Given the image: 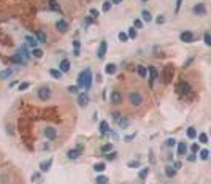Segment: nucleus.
<instances>
[{"label":"nucleus","mask_w":211,"mask_h":184,"mask_svg":"<svg viewBox=\"0 0 211 184\" xmlns=\"http://www.w3.org/2000/svg\"><path fill=\"white\" fill-rule=\"evenodd\" d=\"M90 84H92V72H90V68H84L78 75V84L76 86H78V89L89 90Z\"/></svg>","instance_id":"1"},{"label":"nucleus","mask_w":211,"mask_h":184,"mask_svg":"<svg viewBox=\"0 0 211 184\" xmlns=\"http://www.w3.org/2000/svg\"><path fill=\"white\" fill-rule=\"evenodd\" d=\"M37 95H38V99H40L42 102H48L51 99V89L48 86H40L38 90H37Z\"/></svg>","instance_id":"2"},{"label":"nucleus","mask_w":211,"mask_h":184,"mask_svg":"<svg viewBox=\"0 0 211 184\" xmlns=\"http://www.w3.org/2000/svg\"><path fill=\"white\" fill-rule=\"evenodd\" d=\"M129 102H130L132 107H140V105L143 103V95L140 94V92H130Z\"/></svg>","instance_id":"3"},{"label":"nucleus","mask_w":211,"mask_h":184,"mask_svg":"<svg viewBox=\"0 0 211 184\" xmlns=\"http://www.w3.org/2000/svg\"><path fill=\"white\" fill-rule=\"evenodd\" d=\"M192 13L195 16H200V18H203V16H206V5L205 3H195L194 7H192Z\"/></svg>","instance_id":"4"},{"label":"nucleus","mask_w":211,"mask_h":184,"mask_svg":"<svg viewBox=\"0 0 211 184\" xmlns=\"http://www.w3.org/2000/svg\"><path fill=\"white\" fill-rule=\"evenodd\" d=\"M176 92L179 95H186V94H189L191 92V86L186 83V81H181L178 86H176Z\"/></svg>","instance_id":"5"},{"label":"nucleus","mask_w":211,"mask_h":184,"mask_svg":"<svg viewBox=\"0 0 211 184\" xmlns=\"http://www.w3.org/2000/svg\"><path fill=\"white\" fill-rule=\"evenodd\" d=\"M43 135H45L46 140H56V137H57V130H56L54 127H46V129L43 130Z\"/></svg>","instance_id":"6"},{"label":"nucleus","mask_w":211,"mask_h":184,"mask_svg":"<svg viewBox=\"0 0 211 184\" xmlns=\"http://www.w3.org/2000/svg\"><path fill=\"white\" fill-rule=\"evenodd\" d=\"M107 49H108V45H107V42H100V45H99V49H97V57L99 59H105V56H107Z\"/></svg>","instance_id":"7"},{"label":"nucleus","mask_w":211,"mask_h":184,"mask_svg":"<svg viewBox=\"0 0 211 184\" xmlns=\"http://www.w3.org/2000/svg\"><path fill=\"white\" fill-rule=\"evenodd\" d=\"M89 94H87V92L84 90V92H81V94L80 95H78V105H80V107H87V105H89Z\"/></svg>","instance_id":"8"},{"label":"nucleus","mask_w":211,"mask_h":184,"mask_svg":"<svg viewBox=\"0 0 211 184\" xmlns=\"http://www.w3.org/2000/svg\"><path fill=\"white\" fill-rule=\"evenodd\" d=\"M179 40L184 42V43H192V42H194V33L189 32V30H184V32H181V35H179Z\"/></svg>","instance_id":"9"},{"label":"nucleus","mask_w":211,"mask_h":184,"mask_svg":"<svg viewBox=\"0 0 211 184\" xmlns=\"http://www.w3.org/2000/svg\"><path fill=\"white\" fill-rule=\"evenodd\" d=\"M173 75H175L173 67H171V65H167V67H165V73H164L165 83H171V80H173Z\"/></svg>","instance_id":"10"},{"label":"nucleus","mask_w":211,"mask_h":184,"mask_svg":"<svg viewBox=\"0 0 211 184\" xmlns=\"http://www.w3.org/2000/svg\"><path fill=\"white\" fill-rule=\"evenodd\" d=\"M146 70H148V73H149V83L152 84V83L157 80V78H159V72H157V68L152 67V65H149Z\"/></svg>","instance_id":"11"},{"label":"nucleus","mask_w":211,"mask_h":184,"mask_svg":"<svg viewBox=\"0 0 211 184\" xmlns=\"http://www.w3.org/2000/svg\"><path fill=\"white\" fill-rule=\"evenodd\" d=\"M110 100H111V103H114V105H119V103H122V94H121L119 90H114V92H111Z\"/></svg>","instance_id":"12"},{"label":"nucleus","mask_w":211,"mask_h":184,"mask_svg":"<svg viewBox=\"0 0 211 184\" xmlns=\"http://www.w3.org/2000/svg\"><path fill=\"white\" fill-rule=\"evenodd\" d=\"M56 29H57L59 32H67V30H68V22L64 21V19H59V21L56 22Z\"/></svg>","instance_id":"13"},{"label":"nucleus","mask_w":211,"mask_h":184,"mask_svg":"<svg viewBox=\"0 0 211 184\" xmlns=\"http://www.w3.org/2000/svg\"><path fill=\"white\" fill-rule=\"evenodd\" d=\"M59 70H60L62 73H67V72L70 70V60H68V59H62L60 64H59Z\"/></svg>","instance_id":"14"},{"label":"nucleus","mask_w":211,"mask_h":184,"mask_svg":"<svg viewBox=\"0 0 211 184\" xmlns=\"http://www.w3.org/2000/svg\"><path fill=\"white\" fill-rule=\"evenodd\" d=\"M187 152V144L184 141H179L178 143V157H184Z\"/></svg>","instance_id":"15"},{"label":"nucleus","mask_w":211,"mask_h":184,"mask_svg":"<svg viewBox=\"0 0 211 184\" xmlns=\"http://www.w3.org/2000/svg\"><path fill=\"white\" fill-rule=\"evenodd\" d=\"M18 54L25 60V62H29V59H30V52L27 51V48H25V46H21L19 48V51H18Z\"/></svg>","instance_id":"16"},{"label":"nucleus","mask_w":211,"mask_h":184,"mask_svg":"<svg viewBox=\"0 0 211 184\" xmlns=\"http://www.w3.org/2000/svg\"><path fill=\"white\" fill-rule=\"evenodd\" d=\"M35 35H37V42L38 43H46L48 42V37H46V33L43 30H37Z\"/></svg>","instance_id":"17"},{"label":"nucleus","mask_w":211,"mask_h":184,"mask_svg":"<svg viewBox=\"0 0 211 184\" xmlns=\"http://www.w3.org/2000/svg\"><path fill=\"white\" fill-rule=\"evenodd\" d=\"M80 154H81L80 149H70V151L67 152V157H68L70 160H75V159H78V157H80Z\"/></svg>","instance_id":"18"},{"label":"nucleus","mask_w":211,"mask_h":184,"mask_svg":"<svg viewBox=\"0 0 211 184\" xmlns=\"http://www.w3.org/2000/svg\"><path fill=\"white\" fill-rule=\"evenodd\" d=\"M10 60H11V62H15V64H18V65H27V62H25V60H24V59H22L19 54L11 56V57H10Z\"/></svg>","instance_id":"19"},{"label":"nucleus","mask_w":211,"mask_h":184,"mask_svg":"<svg viewBox=\"0 0 211 184\" xmlns=\"http://www.w3.org/2000/svg\"><path fill=\"white\" fill-rule=\"evenodd\" d=\"M51 165H52V159H48L46 162H42L40 164V172H49V168H51Z\"/></svg>","instance_id":"20"},{"label":"nucleus","mask_w":211,"mask_h":184,"mask_svg":"<svg viewBox=\"0 0 211 184\" xmlns=\"http://www.w3.org/2000/svg\"><path fill=\"white\" fill-rule=\"evenodd\" d=\"M100 134L102 135H108L110 134V125H108L107 121H102L100 122Z\"/></svg>","instance_id":"21"},{"label":"nucleus","mask_w":211,"mask_h":184,"mask_svg":"<svg viewBox=\"0 0 211 184\" xmlns=\"http://www.w3.org/2000/svg\"><path fill=\"white\" fill-rule=\"evenodd\" d=\"M25 42H27V45L33 49V48H37V45H38V42H37V38L35 37H30V35H27L25 37Z\"/></svg>","instance_id":"22"},{"label":"nucleus","mask_w":211,"mask_h":184,"mask_svg":"<svg viewBox=\"0 0 211 184\" xmlns=\"http://www.w3.org/2000/svg\"><path fill=\"white\" fill-rule=\"evenodd\" d=\"M11 75H13V68H5L0 72V80H8Z\"/></svg>","instance_id":"23"},{"label":"nucleus","mask_w":211,"mask_h":184,"mask_svg":"<svg viewBox=\"0 0 211 184\" xmlns=\"http://www.w3.org/2000/svg\"><path fill=\"white\" fill-rule=\"evenodd\" d=\"M116 70H117L116 64H108L107 67H105V73H107V75H114Z\"/></svg>","instance_id":"24"},{"label":"nucleus","mask_w":211,"mask_h":184,"mask_svg":"<svg viewBox=\"0 0 211 184\" xmlns=\"http://www.w3.org/2000/svg\"><path fill=\"white\" fill-rule=\"evenodd\" d=\"M165 175L168 176V178H175V175H176V170L171 167V165H167L165 167Z\"/></svg>","instance_id":"25"},{"label":"nucleus","mask_w":211,"mask_h":184,"mask_svg":"<svg viewBox=\"0 0 211 184\" xmlns=\"http://www.w3.org/2000/svg\"><path fill=\"white\" fill-rule=\"evenodd\" d=\"M49 75H51L52 78H54V80H60V78H62V75H64V73H62L60 70H56V68H51V70H49Z\"/></svg>","instance_id":"26"},{"label":"nucleus","mask_w":211,"mask_h":184,"mask_svg":"<svg viewBox=\"0 0 211 184\" xmlns=\"http://www.w3.org/2000/svg\"><path fill=\"white\" fill-rule=\"evenodd\" d=\"M94 170H95L97 173H102V172H105V170H107V164H105V162H99V164L94 165Z\"/></svg>","instance_id":"27"},{"label":"nucleus","mask_w":211,"mask_h":184,"mask_svg":"<svg viewBox=\"0 0 211 184\" xmlns=\"http://www.w3.org/2000/svg\"><path fill=\"white\" fill-rule=\"evenodd\" d=\"M137 72H138V75H140L141 78H146V76H148V70H146V67H143V65H138Z\"/></svg>","instance_id":"28"},{"label":"nucleus","mask_w":211,"mask_h":184,"mask_svg":"<svg viewBox=\"0 0 211 184\" xmlns=\"http://www.w3.org/2000/svg\"><path fill=\"white\" fill-rule=\"evenodd\" d=\"M32 56L37 57V59H42V57H43V51L38 49V48H33V49H32Z\"/></svg>","instance_id":"29"},{"label":"nucleus","mask_w":211,"mask_h":184,"mask_svg":"<svg viewBox=\"0 0 211 184\" xmlns=\"http://www.w3.org/2000/svg\"><path fill=\"white\" fill-rule=\"evenodd\" d=\"M116 156H117L116 151H110V152H105V159H107V160H114Z\"/></svg>","instance_id":"30"},{"label":"nucleus","mask_w":211,"mask_h":184,"mask_svg":"<svg viewBox=\"0 0 211 184\" xmlns=\"http://www.w3.org/2000/svg\"><path fill=\"white\" fill-rule=\"evenodd\" d=\"M111 2H110V0H107V2H103V5H102V11L103 13H108L110 10H111Z\"/></svg>","instance_id":"31"},{"label":"nucleus","mask_w":211,"mask_h":184,"mask_svg":"<svg viewBox=\"0 0 211 184\" xmlns=\"http://www.w3.org/2000/svg\"><path fill=\"white\" fill-rule=\"evenodd\" d=\"M141 16H143V21H146V22H151V21H152L151 13H149V11H146V10H144V11L141 13Z\"/></svg>","instance_id":"32"},{"label":"nucleus","mask_w":211,"mask_h":184,"mask_svg":"<svg viewBox=\"0 0 211 184\" xmlns=\"http://www.w3.org/2000/svg\"><path fill=\"white\" fill-rule=\"evenodd\" d=\"M187 137H189L191 140L197 138V130H195L194 127H189V129H187Z\"/></svg>","instance_id":"33"},{"label":"nucleus","mask_w":211,"mask_h":184,"mask_svg":"<svg viewBox=\"0 0 211 184\" xmlns=\"http://www.w3.org/2000/svg\"><path fill=\"white\" fill-rule=\"evenodd\" d=\"M203 42H205V45L206 46H211V33L206 30L205 32V35H203Z\"/></svg>","instance_id":"34"},{"label":"nucleus","mask_w":211,"mask_h":184,"mask_svg":"<svg viewBox=\"0 0 211 184\" xmlns=\"http://www.w3.org/2000/svg\"><path fill=\"white\" fill-rule=\"evenodd\" d=\"M148 175H149V168H143L141 172L138 173V178H140V179H146Z\"/></svg>","instance_id":"35"},{"label":"nucleus","mask_w":211,"mask_h":184,"mask_svg":"<svg viewBox=\"0 0 211 184\" xmlns=\"http://www.w3.org/2000/svg\"><path fill=\"white\" fill-rule=\"evenodd\" d=\"M199 154H200V159L202 160H208V157H209V151L208 149H202Z\"/></svg>","instance_id":"36"},{"label":"nucleus","mask_w":211,"mask_h":184,"mask_svg":"<svg viewBox=\"0 0 211 184\" xmlns=\"http://www.w3.org/2000/svg\"><path fill=\"white\" fill-rule=\"evenodd\" d=\"M107 182H108V178L103 176V175L97 176V179H95V184H107Z\"/></svg>","instance_id":"37"},{"label":"nucleus","mask_w":211,"mask_h":184,"mask_svg":"<svg viewBox=\"0 0 211 184\" xmlns=\"http://www.w3.org/2000/svg\"><path fill=\"white\" fill-rule=\"evenodd\" d=\"M110 151H113V143H107L102 146V152H110Z\"/></svg>","instance_id":"38"},{"label":"nucleus","mask_w":211,"mask_h":184,"mask_svg":"<svg viewBox=\"0 0 211 184\" xmlns=\"http://www.w3.org/2000/svg\"><path fill=\"white\" fill-rule=\"evenodd\" d=\"M199 141H200L202 144H206V143H208V135H206V134H199Z\"/></svg>","instance_id":"39"},{"label":"nucleus","mask_w":211,"mask_h":184,"mask_svg":"<svg viewBox=\"0 0 211 184\" xmlns=\"http://www.w3.org/2000/svg\"><path fill=\"white\" fill-rule=\"evenodd\" d=\"M117 38H119V42H122V43H125V42L129 40V37H127V33H125V32H119Z\"/></svg>","instance_id":"40"},{"label":"nucleus","mask_w":211,"mask_h":184,"mask_svg":"<svg viewBox=\"0 0 211 184\" xmlns=\"http://www.w3.org/2000/svg\"><path fill=\"white\" fill-rule=\"evenodd\" d=\"M127 37H129V38H137V30H135V27H130V29H129Z\"/></svg>","instance_id":"41"},{"label":"nucleus","mask_w":211,"mask_h":184,"mask_svg":"<svg viewBox=\"0 0 211 184\" xmlns=\"http://www.w3.org/2000/svg\"><path fill=\"white\" fill-rule=\"evenodd\" d=\"M49 5H51V8L54 10V11H59V13L62 11V10H60V7L57 5V2H56V0H51V3H49Z\"/></svg>","instance_id":"42"},{"label":"nucleus","mask_w":211,"mask_h":184,"mask_svg":"<svg viewBox=\"0 0 211 184\" xmlns=\"http://www.w3.org/2000/svg\"><path fill=\"white\" fill-rule=\"evenodd\" d=\"M127 167H130V168H138V167H140V160H130V162L127 164Z\"/></svg>","instance_id":"43"},{"label":"nucleus","mask_w":211,"mask_h":184,"mask_svg":"<svg viewBox=\"0 0 211 184\" xmlns=\"http://www.w3.org/2000/svg\"><path fill=\"white\" fill-rule=\"evenodd\" d=\"M165 144H167L168 148H171V146H175V144H176V141H175V138H168V140L165 141Z\"/></svg>","instance_id":"44"},{"label":"nucleus","mask_w":211,"mask_h":184,"mask_svg":"<svg viewBox=\"0 0 211 184\" xmlns=\"http://www.w3.org/2000/svg\"><path fill=\"white\" fill-rule=\"evenodd\" d=\"M29 87H30L29 83H21V84H19V92H21V90H27Z\"/></svg>","instance_id":"45"},{"label":"nucleus","mask_w":211,"mask_h":184,"mask_svg":"<svg viewBox=\"0 0 211 184\" xmlns=\"http://www.w3.org/2000/svg\"><path fill=\"white\" fill-rule=\"evenodd\" d=\"M99 15H100V11H99V10L90 8V16H92V18H99Z\"/></svg>","instance_id":"46"},{"label":"nucleus","mask_w":211,"mask_h":184,"mask_svg":"<svg viewBox=\"0 0 211 184\" xmlns=\"http://www.w3.org/2000/svg\"><path fill=\"white\" fill-rule=\"evenodd\" d=\"M111 116H113V121H114V122H119V121H121V114H119V113H113Z\"/></svg>","instance_id":"47"},{"label":"nucleus","mask_w":211,"mask_h":184,"mask_svg":"<svg viewBox=\"0 0 211 184\" xmlns=\"http://www.w3.org/2000/svg\"><path fill=\"white\" fill-rule=\"evenodd\" d=\"M156 22L160 25V24H164V22H165V18H164L162 15H160V16H157V18H156Z\"/></svg>","instance_id":"48"},{"label":"nucleus","mask_w":211,"mask_h":184,"mask_svg":"<svg viewBox=\"0 0 211 184\" xmlns=\"http://www.w3.org/2000/svg\"><path fill=\"white\" fill-rule=\"evenodd\" d=\"M141 25H143V22H141L140 19H135V21H134V27H137V29H141Z\"/></svg>","instance_id":"49"},{"label":"nucleus","mask_w":211,"mask_h":184,"mask_svg":"<svg viewBox=\"0 0 211 184\" xmlns=\"http://www.w3.org/2000/svg\"><path fill=\"white\" fill-rule=\"evenodd\" d=\"M191 151H192L194 154H197V152H199V144H197V143H194L192 146H191Z\"/></svg>","instance_id":"50"},{"label":"nucleus","mask_w":211,"mask_h":184,"mask_svg":"<svg viewBox=\"0 0 211 184\" xmlns=\"http://www.w3.org/2000/svg\"><path fill=\"white\" fill-rule=\"evenodd\" d=\"M70 94H75V92H78V86H68V89H67Z\"/></svg>","instance_id":"51"},{"label":"nucleus","mask_w":211,"mask_h":184,"mask_svg":"<svg viewBox=\"0 0 211 184\" xmlns=\"http://www.w3.org/2000/svg\"><path fill=\"white\" fill-rule=\"evenodd\" d=\"M195 156H197V154H194V152H192V154H189V156H187V160H189V162H195V159H197Z\"/></svg>","instance_id":"52"},{"label":"nucleus","mask_w":211,"mask_h":184,"mask_svg":"<svg viewBox=\"0 0 211 184\" xmlns=\"http://www.w3.org/2000/svg\"><path fill=\"white\" fill-rule=\"evenodd\" d=\"M80 46H81L80 40H75V42H73V48H75V49H80Z\"/></svg>","instance_id":"53"},{"label":"nucleus","mask_w":211,"mask_h":184,"mask_svg":"<svg viewBox=\"0 0 211 184\" xmlns=\"http://www.w3.org/2000/svg\"><path fill=\"white\" fill-rule=\"evenodd\" d=\"M181 5H182V0H176V13L181 10Z\"/></svg>","instance_id":"54"},{"label":"nucleus","mask_w":211,"mask_h":184,"mask_svg":"<svg viewBox=\"0 0 211 184\" xmlns=\"http://www.w3.org/2000/svg\"><path fill=\"white\" fill-rule=\"evenodd\" d=\"M173 168H175V170L181 168V162H178V160H176V162H173Z\"/></svg>","instance_id":"55"},{"label":"nucleus","mask_w":211,"mask_h":184,"mask_svg":"<svg viewBox=\"0 0 211 184\" xmlns=\"http://www.w3.org/2000/svg\"><path fill=\"white\" fill-rule=\"evenodd\" d=\"M33 179L38 181V179H40V175H38V173H33V175H32V181H33Z\"/></svg>","instance_id":"56"},{"label":"nucleus","mask_w":211,"mask_h":184,"mask_svg":"<svg viewBox=\"0 0 211 184\" xmlns=\"http://www.w3.org/2000/svg\"><path fill=\"white\" fill-rule=\"evenodd\" d=\"M122 2H124V0H111L113 5H119V3H122Z\"/></svg>","instance_id":"57"},{"label":"nucleus","mask_w":211,"mask_h":184,"mask_svg":"<svg viewBox=\"0 0 211 184\" xmlns=\"http://www.w3.org/2000/svg\"><path fill=\"white\" fill-rule=\"evenodd\" d=\"M134 138H135V135H129V137H125V140H127V141H130V140H134Z\"/></svg>","instance_id":"58"},{"label":"nucleus","mask_w":211,"mask_h":184,"mask_svg":"<svg viewBox=\"0 0 211 184\" xmlns=\"http://www.w3.org/2000/svg\"><path fill=\"white\" fill-rule=\"evenodd\" d=\"M141 2H143V3H146V2H148V0H141Z\"/></svg>","instance_id":"59"}]
</instances>
